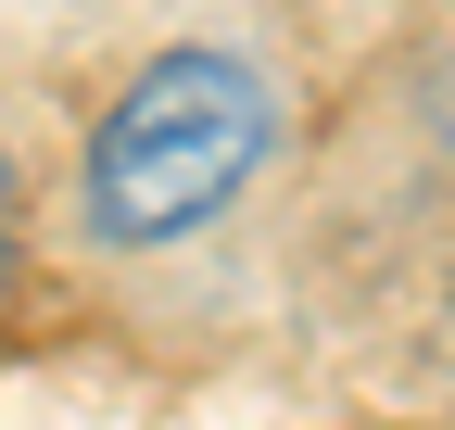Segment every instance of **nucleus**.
I'll use <instances>...</instances> for the list:
<instances>
[{
	"mask_svg": "<svg viewBox=\"0 0 455 430\" xmlns=\"http://www.w3.org/2000/svg\"><path fill=\"white\" fill-rule=\"evenodd\" d=\"M0 266H13V165H0Z\"/></svg>",
	"mask_w": 455,
	"mask_h": 430,
	"instance_id": "f03ea898",
	"label": "nucleus"
},
{
	"mask_svg": "<svg viewBox=\"0 0 455 430\" xmlns=\"http://www.w3.org/2000/svg\"><path fill=\"white\" fill-rule=\"evenodd\" d=\"M266 139H278V101L241 51H164L89 139V228L114 253H152V241L203 228L266 165Z\"/></svg>",
	"mask_w": 455,
	"mask_h": 430,
	"instance_id": "f257e3e1",
	"label": "nucleus"
}]
</instances>
